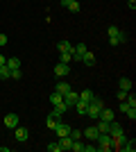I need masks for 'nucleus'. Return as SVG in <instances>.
<instances>
[{"instance_id":"obj_1","label":"nucleus","mask_w":136,"mask_h":152,"mask_svg":"<svg viewBox=\"0 0 136 152\" xmlns=\"http://www.w3.org/2000/svg\"><path fill=\"white\" fill-rule=\"evenodd\" d=\"M107 34H109V43H111V45H118V43H123V41H127V34H125V32H120L116 25H109Z\"/></svg>"},{"instance_id":"obj_2","label":"nucleus","mask_w":136,"mask_h":152,"mask_svg":"<svg viewBox=\"0 0 136 152\" xmlns=\"http://www.w3.org/2000/svg\"><path fill=\"white\" fill-rule=\"evenodd\" d=\"M102 100H100V98H93V100L89 102V111H86V116H89V118H93V121H97V118H100V111H102Z\"/></svg>"},{"instance_id":"obj_3","label":"nucleus","mask_w":136,"mask_h":152,"mask_svg":"<svg viewBox=\"0 0 136 152\" xmlns=\"http://www.w3.org/2000/svg\"><path fill=\"white\" fill-rule=\"evenodd\" d=\"M95 143H97L95 148H97L100 152H107V150H111V148H113V143H111V136H109V134H97Z\"/></svg>"},{"instance_id":"obj_4","label":"nucleus","mask_w":136,"mask_h":152,"mask_svg":"<svg viewBox=\"0 0 136 152\" xmlns=\"http://www.w3.org/2000/svg\"><path fill=\"white\" fill-rule=\"evenodd\" d=\"M79 100V93H77V91H68V93H64V104H66V107H68V109H73V107H75V102H77Z\"/></svg>"},{"instance_id":"obj_5","label":"nucleus","mask_w":136,"mask_h":152,"mask_svg":"<svg viewBox=\"0 0 136 152\" xmlns=\"http://www.w3.org/2000/svg\"><path fill=\"white\" fill-rule=\"evenodd\" d=\"M14 136H16V141H18V143H25L27 139H30V129H27V127H16V129H14Z\"/></svg>"},{"instance_id":"obj_6","label":"nucleus","mask_w":136,"mask_h":152,"mask_svg":"<svg viewBox=\"0 0 136 152\" xmlns=\"http://www.w3.org/2000/svg\"><path fill=\"white\" fill-rule=\"evenodd\" d=\"M18 125H20L18 114H7V116H5V127H7V129H16Z\"/></svg>"},{"instance_id":"obj_7","label":"nucleus","mask_w":136,"mask_h":152,"mask_svg":"<svg viewBox=\"0 0 136 152\" xmlns=\"http://www.w3.org/2000/svg\"><path fill=\"white\" fill-rule=\"evenodd\" d=\"M52 132L57 134L59 139H61V136H68V132H71V125H66V123H61V121H59L57 125H55V129H52Z\"/></svg>"},{"instance_id":"obj_8","label":"nucleus","mask_w":136,"mask_h":152,"mask_svg":"<svg viewBox=\"0 0 136 152\" xmlns=\"http://www.w3.org/2000/svg\"><path fill=\"white\" fill-rule=\"evenodd\" d=\"M68 73H71V66L64 64V61H57V66H55V75H57V77H66Z\"/></svg>"},{"instance_id":"obj_9","label":"nucleus","mask_w":136,"mask_h":152,"mask_svg":"<svg viewBox=\"0 0 136 152\" xmlns=\"http://www.w3.org/2000/svg\"><path fill=\"white\" fill-rule=\"evenodd\" d=\"M89 50V48H86L84 43H77V45H73V59H77V61H82V55H84V52Z\"/></svg>"},{"instance_id":"obj_10","label":"nucleus","mask_w":136,"mask_h":152,"mask_svg":"<svg viewBox=\"0 0 136 152\" xmlns=\"http://www.w3.org/2000/svg\"><path fill=\"white\" fill-rule=\"evenodd\" d=\"M111 123H113V121H111ZM111 123H109V121H102V118H97V121H95V127L100 129V134H109Z\"/></svg>"},{"instance_id":"obj_11","label":"nucleus","mask_w":136,"mask_h":152,"mask_svg":"<svg viewBox=\"0 0 136 152\" xmlns=\"http://www.w3.org/2000/svg\"><path fill=\"white\" fill-rule=\"evenodd\" d=\"M82 134H84V136H86L89 141H95V139H97V134H100V129H97L95 125H91V127H86V129H84Z\"/></svg>"},{"instance_id":"obj_12","label":"nucleus","mask_w":136,"mask_h":152,"mask_svg":"<svg viewBox=\"0 0 136 152\" xmlns=\"http://www.w3.org/2000/svg\"><path fill=\"white\" fill-rule=\"evenodd\" d=\"M118 150H123V152H134V150H136V141H134V139H125V143L118 148Z\"/></svg>"},{"instance_id":"obj_13","label":"nucleus","mask_w":136,"mask_h":152,"mask_svg":"<svg viewBox=\"0 0 136 152\" xmlns=\"http://www.w3.org/2000/svg\"><path fill=\"white\" fill-rule=\"evenodd\" d=\"M82 61H84L86 66H95V52H91V50H86L84 55H82Z\"/></svg>"},{"instance_id":"obj_14","label":"nucleus","mask_w":136,"mask_h":152,"mask_svg":"<svg viewBox=\"0 0 136 152\" xmlns=\"http://www.w3.org/2000/svg\"><path fill=\"white\" fill-rule=\"evenodd\" d=\"M73 109H77V114H79V116H86V111H89V102H84V100H77Z\"/></svg>"},{"instance_id":"obj_15","label":"nucleus","mask_w":136,"mask_h":152,"mask_svg":"<svg viewBox=\"0 0 136 152\" xmlns=\"http://www.w3.org/2000/svg\"><path fill=\"white\" fill-rule=\"evenodd\" d=\"M5 66H7L9 70H16V68H20V59H18V57H9V59L5 61Z\"/></svg>"},{"instance_id":"obj_16","label":"nucleus","mask_w":136,"mask_h":152,"mask_svg":"<svg viewBox=\"0 0 136 152\" xmlns=\"http://www.w3.org/2000/svg\"><path fill=\"white\" fill-rule=\"evenodd\" d=\"M118 86H120V91H127V93H129V91H132V80H129V77H120Z\"/></svg>"},{"instance_id":"obj_17","label":"nucleus","mask_w":136,"mask_h":152,"mask_svg":"<svg viewBox=\"0 0 136 152\" xmlns=\"http://www.w3.org/2000/svg\"><path fill=\"white\" fill-rule=\"evenodd\" d=\"M93 98H95V93H93L91 89H84V91H79V100H84V102H91Z\"/></svg>"},{"instance_id":"obj_18","label":"nucleus","mask_w":136,"mask_h":152,"mask_svg":"<svg viewBox=\"0 0 136 152\" xmlns=\"http://www.w3.org/2000/svg\"><path fill=\"white\" fill-rule=\"evenodd\" d=\"M61 102H64V95L59 93V91H55V93L50 95V104H52V107H57V104H61Z\"/></svg>"},{"instance_id":"obj_19","label":"nucleus","mask_w":136,"mask_h":152,"mask_svg":"<svg viewBox=\"0 0 136 152\" xmlns=\"http://www.w3.org/2000/svg\"><path fill=\"white\" fill-rule=\"evenodd\" d=\"M100 118L102 121H113V109H107V107H102V111H100Z\"/></svg>"},{"instance_id":"obj_20","label":"nucleus","mask_w":136,"mask_h":152,"mask_svg":"<svg viewBox=\"0 0 136 152\" xmlns=\"http://www.w3.org/2000/svg\"><path fill=\"white\" fill-rule=\"evenodd\" d=\"M57 50H59V52H73L71 41H59V43H57Z\"/></svg>"},{"instance_id":"obj_21","label":"nucleus","mask_w":136,"mask_h":152,"mask_svg":"<svg viewBox=\"0 0 136 152\" xmlns=\"http://www.w3.org/2000/svg\"><path fill=\"white\" fill-rule=\"evenodd\" d=\"M57 123H59V118H57V116H55V114H50V116H48V118H45V125L50 127V129H55V125H57Z\"/></svg>"},{"instance_id":"obj_22","label":"nucleus","mask_w":136,"mask_h":152,"mask_svg":"<svg viewBox=\"0 0 136 152\" xmlns=\"http://www.w3.org/2000/svg\"><path fill=\"white\" fill-rule=\"evenodd\" d=\"M55 91H59V93L64 95V93H68V91H71V84H68V82H59Z\"/></svg>"},{"instance_id":"obj_23","label":"nucleus","mask_w":136,"mask_h":152,"mask_svg":"<svg viewBox=\"0 0 136 152\" xmlns=\"http://www.w3.org/2000/svg\"><path fill=\"white\" fill-rule=\"evenodd\" d=\"M9 77H12V70L7 66H0V80H9Z\"/></svg>"},{"instance_id":"obj_24","label":"nucleus","mask_w":136,"mask_h":152,"mask_svg":"<svg viewBox=\"0 0 136 152\" xmlns=\"http://www.w3.org/2000/svg\"><path fill=\"white\" fill-rule=\"evenodd\" d=\"M68 136H71L73 141H79V139H82V136H84V134L79 132V129H73V127H71V132H68Z\"/></svg>"},{"instance_id":"obj_25","label":"nucleus","mask_w":136,"mask_h":152,"mask_svg":"<svg viewBox=\"0 0 136 152\" xmlns=\"http://www.w3.org/2000/svg\"><path fill=\"white\" fill-rule=\"evenodd\" d=\"M125 114H127L129 121H136V107H127V109H125Z\"/></svg>"},{"instance_id":"obj_26","label":"nucleus","mask_w":136,"mask_h":152,"mask_svg":"<svg viewBox=\"0 0 136 152\" xmlns=\"http://www.w3.org/2000/svg\"><path fill=\"white\" fill-rule=\"evenodd\" d=\"M73 59V55L71 52H59V61H64V64H68Z\"/></svg>"},{"instance_id":"obj_27","label":"nucleus","mask_w":136,"mask_h":152,"mask_svg":"<svg viewBox=\"0 0 136 152\" xmlns=\"http://www.w3.org/2000/svg\"><path fill=\"white\" fill-rule=\"evenodd\" d=\"M48 152H61V148H59V141H55V143H48Z\"/></svg>"},{"instance_id":"obj_28","label":"nucleus","mask_w":136,"mask_h":152,"mask_svg":"<svg viewBox=\"0 0 136 152\" xmlns=\"http://www.w3.org/2000/svg\"><path fill=\"white\" fill-rule=\"evenodd\" d=\"M66 9H71L73 14H77V12H79V2H77V0H73V2H71L68 7H66Z\"/></svg>"},{"instance_id":"obj_29","label":"nucleus","mask_w":136,"mask_h":152,"mask_svg":"<svg viewBox=\"0 0 136 152\" xmlns=\"http://www.w3.org/2000/svg\"><path fill=\"white\" fill-rule=\"evenodd\" d=\"M20 77H23V70H20V68L12 70V80H20Z\"/></svg>"},{"instance_id":"obj_30","label":"nucleus","mask_w":136,"mask_h":152,"mask_svg":"<svg viewBox=\"0 0 136 152\" xmlns=\"http://www.w3.org/2000/svg\"><path fill=\"white\" fill-rule=\"evenodd\" d=\"M95 150H97V148H95V141H93V145H84L82 152H95Z\"/></svg>"},{"instance_id":"obj_31","label":"nucleus","mask_w":136,"mask_h":152,"mask_svg":"<svg viewBox=\"0 0 136 152\" xmlns=\"http://www.w3.org/2000/svg\"><path fill=\"white\" fill-rule=\"evenodd\" d=\"M7 41H9V39H7L5 34H0V45H7Z\"/></svg>"},{"instance_id":"obj_32","label":"nucleus","mask_w":136,"mask_h":152,"mask_svg":"<svg viewBox=\"0 0 136 152\" xmlns=\"http://www.w3.org/2000/svg\"><path fill=\"white\" fill-rule=\"evenodd\" d=\"M127 7H129V9H134V7H136V0H127Z\"/></svg>"},{"instance_id":"obj_33","label":"nucleus","mask_w":136,"mask_h":152,"mask_svg":"<svg viewBox=\"0 0 136 152\" xmlns=\"http://www.w3.org/2000/svg\"><path fill=\"white\" fill-rule=\"evenodd\" d=\"M71 2H73V0H59V5H64V7H68Z\"/></svg>"},{"instance_id":"obj_34","label":"nucleus","mask_w":136,"mask_h":152,"mask_svg":"<svg viewBox=\"0 0 136 152\" xmlns=\"http://www.w3.org/2000/svg\"><path fill=\"white\" fill-rule=\"evenodd\" d=\"M5 61H7V57H5V55H0V66H5Z\"/></svg>"}]
</instances>
